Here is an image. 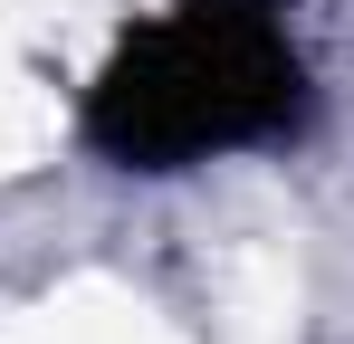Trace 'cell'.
Masks as SVG:
<instances>
[{"mask_svg":"<svg viewBox=\"0 0 354 344\" xmlns=\"http://www.w3.org/2000/svg\"><path fill=\"white\" fill-rule=\"evenodd\" d=\"M316 77L278 0H182L144 19L86 86V144L115 172H192L297 144Z\"/></svg>","mask_w":354,"mask_h":344,"instance_id":"6da1fadb","label":"cell"}]
</instances>
